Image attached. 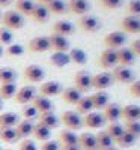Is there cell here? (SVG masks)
I'll return each instance as SVG.
<instances>
[{"instance_id": "cell-1", "label": "cell", "mask_w": 140, "mask_h": 150, "mask_svg": "<svg viewBox=\"0 0 140 150\" xmlns=\"http://www.w3.org/2000/svg\"><path fill=\"white\" fill-rule=\"evenodd\" d=\"M2 24L9 29V30H20L21 27H24V17L17 11H6L5 14H2Z\"/></svg>"}, {"instance_id": "cell-2", "label": "cell", "mask_w": 140, "mask_h": 150, "mask_svg": "<svg viewBox=\"0 0 140 150\" xmlns=\"http://www.w3.org/2000/svg\"><path fill=\"white\" fill-rule=\"evenodd\" d=\"M60 122L63 123V126L66 129L74 131V132L83 128V119L75 111H65L60 117Z\"/></svg>"}, {"instance_id": "cell-3", "label": "cell", "mask_w": 140, "mask_h": 150, "mask_svg": "<svg viewBox=\"0 0 140 150\" xmlns=\"http://www.w3.org/2000/svg\"><path fill=\"white\" fill-rule=\"evenodd\" d=\"M74 87L80 93H86L92 89V75L87 71H79L74 75Z\"/></svg>"}, {"instance_id": "cell-4", "label": "cell", "mask_w": 140, "mask_h": 150, "mask_svg": "<svg viewBox=\"0 0 140 150\" xmlns=\"http://www.w3.org/2000/svg\"><path fill=\"white\" fill-rule=\"evenodd\" d=\"M113 80L118 81V83H122V84H133L136 81V77H134V72L131 68H125V66H116L113 69Z\"/></svg>"}, {"instance_id": "cell-5", "label": "cell", "mask_w": 140, "mask_h": 150, "mask_svg": "<svg viewBox=\"0 0 140 150\" xmlns=\"http://www.w3.org/2000/svg\"><path fill=\"white\" fill-rule=\"evenodd\" d=\"M126 42V35L124 32H110L109 35L104 36V44L107 45V48L110 50H119L125 45Z\"/></svg>"}, {"instance_id": "cell-6", "label": "cell", "mask_w": 140, "mask_h": 150, "mask_svg": "<svg viewBox=\"0 0 140 150\" xmlns=\"http://www.w3.org/2000/svg\"><path fill=\"white\" fill-rule=\"evenodd\" d=\"M113 75L110 72H99L92 75V89L96 90H106L113 84Z\"/></svg>"}, {"instance_id": "cell-7", "label": "cell", "mask_w": 140, "mask_h": 150, "mask_svg": "<svg viewBox=\"0 0 140 150\" xmlns=\"http://www.w3.org/2000/svg\"><path fill=\"white\" fill-rule=\"evenodd\" d=\"M23 75H24V80L29 81V83H41L45 77V72L38 65H29V66L24 68Z\"/></svg>"}, {"instance_id": "cell-8", "label": "cell", "mask_w": 140, "mask_h": 150, "mask_svg": "<svg viewBox=\"0 0 140 150\" xmlns=\"http://www.w3.org/2000/svg\"><path fill=\"white\" fill-rule=\"evenodd\" d=\"M79 26L86 33H96L101 29V21L95 15H83L79 21Z\"/></svg>"}, {"instance_id": "cell-9", "label": "cell", "mask_w": 140, "mask_h": 150, "mask_svg": "<svg viewBox=\"0 0 140 150\" xmlns=\"http://www.w3.org/2000/svg\"><path fill=\"white\" fill-rule=\"evenodd\" d=\"M36 96V90L35 87L32 86H26V87H21V89L17 92V95L14 96V101L20 105H27L30 104Z\"/></svg>"}, {"instance_id": "cell-10", "label": "cell", "mask_w": 140, "mask_h": 150, "mask_svg": "<svg viewBox=\"0 0 140 150\" xmlns=\"http://www.w3.org/2000/svg\"><path fill=\"white\" fill-rule=\"evenodd\" d=\"M103 69H113L118 66V56H116V51L114 50H104L103 54L99 56V63H98Z\"/></svg>"}, {"instance_id": "cell-11", "label": "cell", "mask_w": 140, "mask_h": 150, "mask_svg": "<svg viewBox=\"0 0 140 150\" xmlns=\"http://www.w3.org/2000/svg\"><path fill=\"white\" fill-rule=\"evenodd\" d=\"M104 125H106L104 116L96 112V111L89 112V114H86L84 119H83V126H86L89 129H99L101 126H104Z\"/></svg>"}, {"instance_id": "cell-12", "label": "cell", "mask_w": 140, "mask_h": 150, "mask_svg": "<svg viewBox=\"0 0 140 150\" xmlns=\"http://www.w3.org/2000/svg\"><path fill=\"white\" fill-rule=\"evenodd\" d=\"M48 39H50V48L54 50V53H66L69 50V41L65 36L53 33L51 36H48Z\"/></svg>"}, {"instance_id": "cell-13", "label": "cell", "mask_w": 140, "mask_h": 150, "mask_svg": "<svg viewBox=\"0 0 140 150\" xmlns=\"http://www.w3.org/2000/svg\"><path fill=\"white\" fill-rule=\"evenodd\" d=\"M121 27H122L124 33H130V35L140 33V18L139 17H133V15L125 17L121 21Z\"/></svg>"}, {"instance_id": "cell-14", "label": "cell", "mask_w": 140, "mask_h": 150, "mask_svg": "<svg viewBox=\"0 0 140 150\" xmlns=\"http://www.w3.org/2000/svg\"><path fill=\"white\" fill-rule=\"evenodd\" d=\"M103 116H104L106 122H109V123H116V122H119V119L122 117V108H121V105L116 104V102H110V104L104 108Z\"/></svg>"}, {"instance_id": "cell-15", "label": "cell", "mask_w": 140, "mask_h": 150, "mask_svg": "<svg viewBox=\"0 0 140 150\" xmlns=\"http://www.w3.org/2000/svg\"><path fill=\"white\" fill-rule=\"evenodd\" d=\"M75 32V27H74V24L68 20H59L54 23V26H53V33L54 35H60V36H71L74 35Z\"/></svg>"}, {"instance_id": "cell-16", "label": "cell", "mask_w": 140, "mask_h": 150, "mask_svg": "<svg viewBox=\"0 0 140 150\" xmlns=\"http://www.w3.org/2000/svg\"><path fill=\"white\" fill-rule=\"evenodd\" d=\"M29 50L32 53H45L50 50L48 36H36L29 42Z\"/></svg>"}, {"instance_id": "cell-17", "label": "cell", "mask_w": 140, "mask_h": 150, "mask_svg": "<svg viewBox=\"0 0 140 150\" xmlns=\"http://www.w3.org/2000/svg\"><path fill=\"white\" fill-rule=\"evenodd\" d=\"M62 84L57 83V81H45L41 84L39 87V93L45 98H50V96H57L62 93Z\"/></svg>"}, {"instance_id": "cell-18", "label": "cell", "mask_w": 140, "mask_h": 150, "mask_svg": "<svg viewBox=\"0 0 140 150\" xmlns=\"http://www.w3.org/2000/svg\"><path fill=\"white\" fill-rule=\"evenodd\" d=\"M116 56H118V65L125 66V68H130L134 63V59H136L134 53L126 47H122V48L116 50Z\"/></svg>"}, {"instance_id": "cell-19", "label": "cell", "mask_w": 140, "mask_h": 150, "mask_svg": "<svg viewBox=\"0 0 140 150\" xmlns=\"http://www.w3.org/2000/svg\"><path fill=\"white\" fill-rule=\"evenodd\" d=\"M32 105L36 108V111L39 112V114H44V112H50V111H53V110H54L53 102L50 101L48 98L42 96V95L35 96V99L32 101Z\"/></svg>"}, {"instance_id": "cell-20", "label": "cell", "mask_w": 140, "mask_h": 150, "mask_svg": "<svg viewBox=\"0 0 140 150\" xmlns=\"http://www.w3.org/2000/svg\"><path fill=\"white\" fill-rule=\"evenodd\" d=\"M92 101V105H94V110H104L110 101H109V93L106 90H98L96 93H94L92 96H89Z\"/></svg>"}, {"instance_id": "cell-21", "label": "cell", "mask_w": 140, "mask_h": 150, "mask_svg": "<svg viewBox=\"0 0 140 150\" xmlns=\"http://www.w3.org/2000/svg\"><path fill=\"white\" fill-rule=\"evenodd\" d=\"M68 9L72 12V14L77 15H86L89 9H91V5H89L87 0H69L68 2Z\"/></svg>"}, {"instance_id": "cell-22", "label": "cell", "mask_w": 140, "mask_h": 150, "mask_svg": "<svg viewBox=\"0 0 140 150\" xmlns=\"http://www.w3.org/2000/svg\"><path fill=\"white\" fill-rule=\"evenodd\" d=\"M63 102H66L69 105H77V102L83 98L81 93L75 89V87H66V89H63L62 93H60Z\"/></svg>"}, {"instance_id": "cell-23", "label": "cell", "mask_w": 140, "mask_h": 150, "mask_svg": "<svg viewBox=\"0 0 140 150\" xmlns=\"http://www.w3.org/2000/svg\"><path fill=\"white\" fill-rule=\"evenodd\" d=\"M30 17L36 21V23H39V24H45L48 20H50V11L47 9L45 5H35L33 11H32V14Z\"/></svg>"}, {"instance_id": "cell-24", "label": "cell", "mask_w": 140, "mask_h": 150, "mask_svg": "<svg viewBox=\"0 0 140 150\" xmlns=\"http://www.w3.org/2000/svg\"><path fill=\"white\" fill-rule=\"evenodd\" d=\"M79 147H80L81 150H95V149H96L95 134L84 132V134L79 135Z\"/></svg>"}, {"instance_id": "cell-25", "label": "cell", "mask_w": 140, "mask_h": 150, "mask_svg": "<svg viewBox=\"0 0 140 150\" xmlns=\"http://www.w3.org/2000/svg\"><path fill=\"white\" fill-rule=\"evenodd\" d=\"M33 126L35 123L30 122V120H20V123L15 126V131H17V135L20 140H26L32 135L33 132Z\"/></svg>"}, {"instance_id": "cell-26", "label": "cell", "mask_w": 140, "mask_h": 150, "mask_svg": "<svg viewBox=\"0 0 140 150\" xmlns=\"http://www.w3.org/2000/svg\"><path fill=\"white\" fill-rule=\"evenodd\" d=\"M122 119L125 122H137L140 120V107L130 104L122 108Z\"/></svg>"}, {"instance_id": "cell-27", "label": "cell", "mask_w": 140, "mask_h": 150, "mask_svg": "<svg viewBox=\"0 0 140 150\" xmlns=\"http://www.w3.org/2000/svg\"><path fill=\"white\" fill-rule=\"evenodd\" d=\"M59 143L62 146H79V135L74 131L63 129L59 132Z\"/></svg>"}, {"instance_id": "cell-28", "label": "cell", "mask_w": 140, "mask_h": 150, "mask_svg": "<svg viewBox=\"0 0 140 150\" xmlns=\"http://www.w3.org/2000/svg\"><path fill=\"white\" fill-rule=\"evenodd\" d=\"M18 123H20V117L15 112L6 111L0 114V128H15Z\"/></svg>"}, {"instance_id": "cell-29", "label": "cell", "mask_w": 140, "mask_h": 150, "mask_svg": "<svg viewBox=\"0 0 140 150\" xmlns=\"http://www.w3.org/2000/svg\"><path fill=\"white\" fill-rule=\"evenodd\" d=\"M95 138H96V149L98 150H107L110 147H113L114 141L113 138L106 132V131H99L95 134Z\"/></svg>"}, {"instance_id": "cell-30", "label": "cell", "mask_w": 140, "mask_h": 150, "mask_svg": "<svg viewBox=\"0 0 140 150\" xmlns=\"http://www.w3.org/2000/svg\"><path fill=\"white\" fill-rule=\"evenodd\" d=\"M33 138L38 140V141H48L50 140V137H51V129H48L47 126H44L42 123H35V126H33Z\"/></svg>"}, {"instance_id": "cell-31", "label": "cell", "mask_w": 140, "mask_h": 150, "mask_svg": "<svg viewBox=\"0 0 140 150\" xmlns=\"http://www.w3.org/2000/svg\"><path fill=\"white\" fill-rule=\"evenodd\" d=\"M18 74L14 68L3 66L0 68V84H8V83H17Z\"/></svg>"}, {"instance_id": "cell-32", "label": "cell", "mask_w": 140, "mask_h": 150, "mask_svg": "<svg viewBox=\"0 0 140 150\" xmlns=\"http://www.w3.org/2000/svg\"><path fill=\"white\" fill-rule=\"evenodd\" d=\"M39 123H42L44 126H47L48 129H56L59 126V117L54 114V111L50 112H44V114H39Z\"/></svg>"}, {"instance_id": "cell-33", "label": "cell", "mask_w": 140, "mask_h": 150, "mask_svg": "<svg viewBox=\"0 0 140 150\" xmlns=\"http://www.w3.org/2000/svg\"><path fill=\"white\" fill-rule=\"evenodd\" d=\"M0 140L6 144H14L20 141L15 128H0Z\"/></svg>"}, {"instance_id": "cell-34", "label": "cell", "mask_w": 140, "mask_h": 150, "mask_svg": "<svg viewBox=\"0 0 140 150\" xmlns=\"http://www.w3.org/2000/svg\"><path fill=\"white\" fill-rule=\"evenodd\" d=\"M68 56H69L71 63H75V65H84L87 62V54L81 48H72L68 53Z\"/></svg>"}, {"instance_id": "cell-35", "label": "cell", "mask_w": 140, "mask_h": 150, "mask_svg": "<svg viewBox=\"0 0 140 150\" xmlns=\"http://www.w3.org/2000/svg\"><path fill=\"white\" fill-rule=\"evenodd\" d=\"M50 62L54 68H65L66 65L71 63L68 53H53L51 57H50Z\"/></svg>"}, {"instance_id": "cell-36", "label": "cell", "mask_w": 140, "mask_h": 150, "mask_svg": "<svg viewBox=\"0 0 140 150\" xmlns=\"http://www.w3.org/2000/svg\"><path fill=\"white\" fill-rule=\"evenodd\" d=\"M45 6L50 11V14H56V15L66 14V11H68V6L65 5L63 0H51V2H48Z\"/></svg>"}, {"instance_id": "cell-37", "label": "cell", "mask_w": 140, "mask_h": 150, "mask_svg": "<svg viewBox=\"0 0 140 150\" xmlns=\"http://www.w3.org/2000/svg\"><path fill=\"white\" fill-rule=\"evenodd\" d=\"M15 95H17V83H8V84L0 86V98L3 101L12 99Z\"/></svg>"}, {"instance_id": "cell-38", "label": "cell", "mask_w": 140, "mask_h": 150, "mask_svg": "<svg viewBox=\"0 0 140 150\" xmlns=\"http://www.w3.org/2000/svg\"><path fill=\"white\" fill-rule=\"evenodd\" d=\"M75 108H77V114H89V112H92L94 111V105H92V101H91V98L86 96V98H81L80 101L77 102V105H75Z\"/></svg>"}, {"instance_id": "cell-39", "label": "cell", "mask_w": 140, "mask_h": 150, "mask_svg": "<svg viewBox=\"0 0 140 150\" xmlns=\"http://www.w3.org/2000/svg\"><path fill=\"white\" fill-rule=\"evenodd\" d=\"M136 141H137L136 137H133L130 132H126V131H124V134L119 137L118 140H114L116 146H118V147H121V149H128V147L134 146V143H136Z\"/></svg>"}, {"instance_id": "cell-40", "label": "cell", "mask_w": 140, "mask_h": 150, "mask_svg": "<svg viewBox=\"0 0 140 150\" xmlns=\"http://www.w3.org/2000/svg\"><path fill=\"white\" fill-rule=\"evenodd\" d=\"M35 8V3L32 0H17L15 2V11L21 15H30Z\"/></svg>"}, {"instance_id": "cell-41", "label": "cell", "mask_w": 140, "mask_h": 150, "mask_svg": "<svg viewBox=\"0 0 140 150\" xmlns=\"http://www.w3.org/2000/svg\"><path fill=\"white\" fill-rule=\"evenodd\" d=\"M124 126H122V125L121 123H109V126H107V129H106V132L111 137V138H113V141L114 140H118L119 138V137L124 134Z\"/></svg>"}, {"instance_id": "cell-42", "label": "cell", "mask_w": 140, "mask_h": 150, "mask_svg": "<svg viewBox=\"0 0 140 150\" xmlns=\"http://www.w3.org/2000/svg\"><path fill=\"white\" fill-rule=\"evenodd\" d=\"M21 114H23L24 120H30V122H33L38 116H39V112L36 111V108H35L32 104H27V105H23Z\"/></svg>"}, {"instance_id": "cell-43", "label": "cell", "mask_w": 140, "mask_h": 150, "mask_svg": "<svg viewBox=\"0 0 140 150\" xmlns=\"http://www.w3.org/2000/svg\"><path fill=\"white\" fill-rule=\"evenodd\" d=\"M124 129L126 132H130L133 137H136V138H140V120H137V122H125Z\"/></svg>"}, {"instance_id": "cell-44", "label": "cell", "mask_w": 140, "mask_h": 150, "mask_svg": "<svg viewBox=\"0 0 140 150\" xmlns=\"http://www.w3.org/2000/svg\"><path fill=\"white\" fill-rule=\"evenodd\" d=\"M8 56L11 57H18V56H23L24 54V47L21 44H11L8 48H6V51H5Z\"/></svg>"}, {"instance_id": "cell-45", "label": "cell", "mask_w": 140, "mask_h": 150, "mask_svg": "<svg viewBox=\"0 0 140 150\" xmlns=\"http://www.w3.org/2000/svg\"><path fill=\"white\" fill-rule=\"evenodd\" d=\"M12 39H14V35H12V32L6 27L0 29V44L2 45H11L12 44Z\"/></svg>"}, {"instance_id": "cell-46", "label": "cell", "mask_w": 140, "mask_h": 150, "mask_svg": "<svg viewBox=\"0 0 140 150\" xmlns=\"http://www.w3.org/2000/svg\"><path fill=\"white\" fill-rule=\"evenodd\" d=\"M18 150H38V146H36L35 140L26 138V140H21V143L18 146Z\"/></svg>"}, {"instance_id": "cell-47", "label": "cell", "mask_w": 140, "mask_h": 150, "mask_svg": "<svg viewBox=\"0 0 140 150\" xmlns=\"http://www.w3.org/2000/svg\"><path fill=\"white\" fill-rule=\"evenodd\" d=\"M128 12L133 17L140 18V0H131V2L128 3Z\"/></svg>"}, {"instance_id": "cell-48", "label": "cell", "mask_w": 140, "mask_h": 150, "mask_svg": "<svg viewBox=\"0 0 140 150\" xmlns=\"http://www.w3.org/2000/svg\"><path fill=\"white\" fill-rule=\"evenodd\" d=\"M39 150H60V143L56 141V140H48V141H44L41 144V149Z\"/></svg>"}, {"instance_id": "cell-49", "label": "cell", "mask_w": 140, "mask_h": 150, "mask_svg": "<svg viewBox=\"0 0 140 150\" xmlns=\"http://www.w3.org/2000/svg\"><path fill=\"white\" fill-rule=\"evenodd\" d=\"M99 3L107 9H119L122 6V0H99Z\"/></svg>"}, {"instance_id": "cell-50", "label": "cell", "mask_w": 140, "mask_h": 150, "mask_svg": "<svg viewBox=\"0 0 140 150\" xmlns=\"http://www.w3.org/2000/svg\"><path fill=\"white\" fill-rule=\"evenodd\" d=\"M130 93L136 98H140V80L134 81L133 84H130Z\"/></svg>"}, {"instance_id": "cell-51", "label": "cell", "mask_w": 140, "mask_h": 150, "mask_svg": "<svg viewBox=\"0 0 140 150\" xmlns=\"http://www.w3.org/2000/svg\"><path fill=\"white\" fill-rule=\"evenodd\" d=\"M130 50L134 53V56H139V57H140V39H136V41L131 44Z\"/></svg>"}, {"instance_id": "cell-52", "label": "cell", "mask_w": 140, "mask_h": 150, "mask_svg": "<svg viewBox=\"0 0 140 150\" xmlns=\"http://www.w3.org/2000/svg\"><path fill=\"white\" fill-rule=\"evenodd\" d=\"M60 150H81L79 146H62Z\"/></svg>"}, {"instance_id": "cell-53", "label": "cell", "mask_w": 140, "mask_h": 150, "mask_svg": "<svg viewBox=\"0 0 140 150\" xmlns=\"http://www.w3.org/2000/svg\"><path fill=\"white\" fill-rule=\"evenodd\" d=\"M12 3V0H0V6H9Z\"/></svg>"}, {"instance_id": "cell-54", "label": "cell", "mask_w": 140, "mask_h": 150, "mask_svg": "<svg viewBox=\"0 0 140 150\" xmlns=\"http://www.w3.org/2000/svg\"><path fill=\"white\" fill-rule=\"evenodd\" d=\"M3 54H5V48H3V45L0 44V59L3 57Z\"/></svg>"}, {"instance_id": "cell-55", "label": "cell", "mask_w": 140, "mask_h": 150, "mask_svg": "<svg viewBox=\"0 0 140 150\" xmlns=\"http://www.w3.org/2000/svg\"><path fill=\"white\" fill-rule=\"evenodd\" d=\"M38 2H39V3H44V5H47L48 2H51V0H38Z\"/></svg>"}, {"instance_id": "cell-56", "label": "cell", "mask_w": 140, "mask_h": 150, "mask_svg": "<svg viewBox=\"0 0 140 150\" xmlns=\"http://www.w3.org/2000/svg\"><path fill=\"white\" fill-rule=\"evenodd\" d=\"M3 102H5V101H3V99H2V98H0V111H2V110H3Z\"/></svg>"}, {"instance_id": "cell-57", "label": "cell", "mask_w": 140, "mask_h": 150, "mask_svg": "<svg viewBox=\"0 0 140 150\" xmlns=\"http://www.w3.org/2000/svg\"><path fill=\"white\" fill-rule=\"evenodd\" d=\"M107 150H119V149H116V147H110V149H107Z\"/></svg>"}, {"instance_id": "cell-58", "label": "cell", "mask_w": 140, "mask_h": 150, "mask_svg": "<svg viewBox=\"0 0 140 150\" xmlns=\"http://www.w3.org/2000/svg\"><path fill=\"white\" fill-rule=\"evenodd\" d=\"M2 150H12V149H2Z\"/></svg>"}, {"instance_id": "cell-59", "label": "cell", "mask_w": 140, "mask_h": 150, "mask_svg": "<svg viewBox=\"0 0 140 150\" xmlns=\"http://www.w3.org/2000/svg\"><path fill=\"white\" fill-rule=\"evenodd\" d=\"M0 20H2V12H0Z\"/></svg>"}, {"instance_id": "cell-60", "label": "cell", "mask_w": 140, "mask_h": 150, "mask_svg": "<svg viewBox=\"0 0 140 150\" xmlns=\"http://www.w3.org/2000/svg\"><path fill=\"white\" fill-rule=\"evenodd\" d=\"M0 150H2V146H0Z\"/></svg>"}, {"instance_id": "cell-61", "label": "cell", "mask_w": 140, "mask_h": 150, "mask_svg": "<svg viewBox=\"0 0 140 150\" xmlns=\"http://www.w3.org/2000/svg\"><path fill=\"white\" fill-rule=\"evenodd\" d=\"M95 150H98V149H95Z\"/></svg>"}]
</instances>
